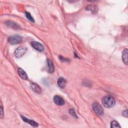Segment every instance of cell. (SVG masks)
<instances>
[{
  "label": "cell",
  "instance_id": "5b68a950",
  "mask_svg": "<svg viewBox=\"0 0 128 128\" xmlns=\"http://www.w3.org/2000/svg\"><path fill=\"white\" fill-rule=\"evenodd\" d=\"M31 44L32 47L38 51L42 52L44 50V47L39 42L33 41L31 42Z\"/></svg>",
  "mask_w": 128,
  "mask_h": 128
},
{
  "label": "cell",
  "instance_id": "9a60e30c",
  "mask_svg": "<svg viewBox=\"0 0 128 128\" xmlns=\"http://www.w3.org/2000/svg\"><path fill=\"white\" fill-rule=\"evenodd\" d=\"M111 128H120L121 126H120L119 124L115 121H113L111 122Z\"/></svg>",
  "mask_w": 128,
  "mask_h": 128
},
{
  "label": "cell",
  "instance_id": "e0dca14e",
  "mask_svg": "<svg viewBox=\"0 0 128 128\" xmlns=\"http://www.w3.org/2000/svg\"><path fill=\"white\" fill-rule=\"evenodd\" d=\"M69 113H70V114L71 115H72V116H73L74 117H75V118H78L77 115L76 114V112H75L74 109H70V111H69Z\"/></svg>",
  "mask_w": 128,
  "mask_h": 128
},
{
  "label": "cell",
  "instance_id": "5bb4252c",
  "mask_svg": "<svg viewBox=\"0 0 128 128\" xmlns=\"http://www.w3.org/2000/svg\"><path fill=\"white\" fill-rule=\"evenodd\" d=\"M6 25L11 28H14V29H18V28H19V26H18V25L17 24L14 23V22H12V21L7 22Z\"/></svg>",
  "mask_w": 128,
  "mask_h": 128
},
{
  "label": "cell",
  "instance_id": "6da1fadb",
  "mask_svg": "<svg viewBox=\"0 0 128 128\" xmlns=\"http://www.w3.org/2000/svg\"><path fill=\"white\" fill-rule=\"evenodd\" d=\"M102 104L103 106L107 108L113 107L115 105V100L114 98L111 96H107L102 99Z\"/></svg>",
  "mask_w": 128,
  "mask_h": 128
},
{
  "label": "cell",
  "instance_id": "7c38bea8",
  "mask_svg": "<svg viewBox=\"0 0 128 128\" xmlns=\"http://www.w3.org/2000/svg\"><path fill=\"white\" fill-rule=\"evenodd\" d=\"M128 49H126L122 53V60L126 65H128Z\"/></svg>",
  "mask_w": 128,
  "mask_h": 128
},
{
  "label": "cell",
  "instance_id": "d6986e66",
  "mask_svg": "<svg viewBox=\"0 0 128 128\" xmlns=\"http://www.w3.org/2000/svg\"><path fill=\"white\" fill-rule=\"evenodd\" d=\"M3 107L1 105V118H3V116H4V113H3Z\"/></svg>",
  "mask_w": 128,
  "mask_h": 128
},
{
  "label": "cell",
  "instance_id": "52a82bcc",
  "mask_svg": "<svg viewBox=\"0 0 128 128\" xmlns=\"http://www.w3.org/2000/svg\"><path fill=\"white\" fill-rule=\"evenodd\" d=\"M47 66L48 68V72L50 74L53 73L54 72L55 67L53 63L50 60H47Z\"/></svg>",
  "mask_w": 128,
  "mask_h": 128
},
{
  "label": "cell",
  "instance_id": "4fadbf2b",
  "mask_svg": "<svg viewBox=\"0 0 128 128\" xmlns=\"http://www.w3.org/2000/svg\"><path fill=\"white\" fill-rule=\"evenodd\" d=\"M86 9L88 11H90L91 12H92V13H96L98 10L97 7H96V6H94V5L88 6L86 7Z\"/></svg>",
  "mask_w": 128,
  "mask_h": 128
},
{
  "label": "cell",
  "instance_id": "ac0fdd59",
  "mask_svg": "<svg viewBox=\"0 0 128 128\" xmlns=\"http://www.w3.org/2000/svg\"><path fill=\"white\" fill-rule=\"evenodd\" d=\"M122 115L124 116V117H125L126 118L128 117V111L127 110H125L124 111L123 113H122Z\"/></svg>",
  "mask_w": 128,
  "mask_h": 128
},
{
  "label": "cell",
  "instance_id": "3957f363",
  "mask_svg": "<svg viewBox=\"0 0 128 128\" xmlns=\"http://www.w3.org/2000/svg\"><path fill=\"white\" fill-rule=\"evenodd\" d=\"M93 109L96 114L98 115H102L104 113L103 107L98 103H95L93 105Z\"/></svg>",
  "mask_w": 128,
  "mask_h": 128
},
{
  "label": "cell",
  "instance_id": "ba28073f",
  "mask_svg": "<svg viewBox=\"0 0 128 128\" xmlns=\"http://www.w3.org/2000/svg\"><path fill=\"white\" fill-rule=\"evenodd\" d=\"M18 72L20 77L23 80H27L28 79V75L27 73L25 72L22 69L19 68L18 70Z\"/></svg>",
  "mask_w": 128,
  "mask_h": 128
},
{
  "label": "cell",
  "instance_id": "2e32d148",
  "mask_svg": "<svg viewBox=\"0 0 128 128\" xmlns=\"http://www.w3.org/2000/svg\"><path fill=\"white\" fill-rule=\"evenodd\" d=\"M26 17L27 18V19L28 20H30L31 22H34V19H33V18L32 17V16H31V15L29 13L26 12Z\"/></svg>",
  "mask_w": 128,
  "mask_h": 128
},
{
  "label": "cell",
  "instance_id": "7a4b0ae2",
  "mask_svg": "<svg viewBox=\"0 0 128 128\" xmlns=\"http://www.w3.org/2000/svg\"><path fill=\"white\" fill-rule=\"evenodd\" d=\"M8 40L11 44L16 45L20 43L22 41V38L19 35H13L9 37Z\"/></svg>",
  "mask_w": 128,
  "mask_h": 128
},
{
  "label": "cell",
  "instance_id": "30bf717a",
  "mask_svg": "<svg viewBox=\"0 0 128 128\" xmlns=\"http://www.w3.org/2000/svg\"><path fill=\"white\" fill-rule=\"evenodd\" d=\"M21 118H22V119L23 120V121L24 122L29 123L31 126H33L34 127H37L38 126V124L37 123H36V122L33 121V120H31L28 119L26 118V117H24L23 116H21Z\"/></svg>",
  "mask_w": 128,
  "mask_h": 128
},
{
  "label": "cell",
  "instance_id": "9c48e42d",
  "mask_svg": "<svg viewBox=\"0 0 128 128\" xmlns=\"http://www.w3.org/2000/svg\"><path fill=\"white\" fill-rule=\"evenodd\" d=\"M31 86L32 88V89L36 93L40 94L41 92V87L39 86V85L36 83H32L31 84Z\"/></svg>",
  "mask_w": 128,
  "mask_h": 128
},
{
  "label": "cell",
  "instance_id": "8992f818",
  "mask_svg": "<svg viewBox=\"0 0 128 128\" xmlns=\"http://www.w3.org/2000/svg\"><path fill=\"white\" fill-rule=\"evenodd\" d=\"M53 100L55 103L58 106H63L65 104L64 99L59 96H55Z\"/></svg>",
  "mask_w": 128,
  "mask_h": 128
},
{
  "label": "cell",
  "instance_id": "277c9868",
  "mask_svg": "<svg viewBox=\"0 0 128 128\" xmlns=\"http://www.w3.org/2000/svg\"><path fill=\"white\" fill-rule=\"evenodd\" d=\"M27 51V48L26 47L21 46L18 48L15 52V56L17 58H20L26 53Z\"/></svg>",
  "mask_w": 128,
  "mask_h": 128
},
{
  "label": "cell",
  "instance_id": "8fae6325",
  "mask_svg": "<svg viewBox=\"0 0 128 128\" xmlns=\"http://www.w3.org/2000/svg\"><path fill=\"white\" fill-rule=\"evenodd\" d=\"M58 85L60 88L63 89L65 87L66 85V81L63 78H60L58 80Z\"/></svg>",
  "mask_w": 128,
  "mask_h": 128
}]
</instances>
